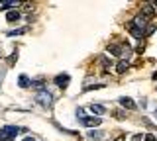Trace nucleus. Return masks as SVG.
Here are the masks:
<instances>
[{
    "instance_id": "7",
    "label": "nucleus",
    "mask_w": 157,
    "mask_h": 141,
    "mask_svg": "<svg viewBox=\"0 0 157 141\" xmlns=\"http://www.w3.org/2000/svg\"><path fill=\"white\" fill-rule=\"evenodd\" d=\"M141 16H144L145 20L153 18V16H155V10H153V6H151V4H145V6H144V14H141Z\"/></svg>"
},
{
    "instance_id": "21",
    "label": "nucleus",
    "mask_w": 157,
    "mask_h": 141,
    "mask_svg": "<svg viewBox=\"0 0 157 141\" xmlns=\"http://www.w3.org/2000/svg\"><path fill=\"white\" fill-rule=\"evenodd\" d=\"M155 118H157V110H155Z\"/></svg>"
},
{
    "instance_id": "6",
    "label": "nucleus",
    "mask_w": 157,
    "mask_h": 141,
    "mask_svg": "<svg viewBox=\"0 0 157 141\" xmlns=\"http://www.w3.org/2000/svg\"><path fill=\"white\" fill-rule=\"evenodd\" d=\"M120 104L124 106V110H134L136 108V102L132 100V98H128V96H122V98H120Z\"/></svg>"
},
{
    "instance_id": "5",
    "label": "nucleus",
    "mask_w": 157,
    "mask_h": 141,
    "mask_svg": "<svg viewBox=\"0 0 157 141\" xmlns=\"http://www.w3.org/2000/svg\"><path fill=\"white\" fill-rule=\"evenodd\" d=\"M69 80H71V79H69V75H57L55 76V84L59 86V88H67Z\"/></svg>"
},
{
    "instance_id": "13",
    "label": "nucleus",
    "mask_w": 157,
    "mask_h": 141,
    "mask_svg": "<svg viewBox=\"0 0 157 141\" xmlns=\"http://www.w3.org/2000/svg\"><path fill=\"white\" fill-rule=\"evenodd\" d=\"M102 137V131H90V133H88V139H94V141H98Z\"/></svg>"
},
{
    "instance_id": "16",
    "label": "nucleus",
    "mask_w": 157,
    "mask_h": 141,
    "mask_svg": "<svg viewBox=\"0 0 157 141\" xmlns=\"http://www.w3.org/2000/svg\"><path fill=\"white\" fill-rule=\"evenodd\" d=\"M141 139H144V135H140V133H136L134 137H132V141H141Z\"/></svg>"
},
{
    "instance_id": "20",
    "label": "nucleus",
    "mask_w": 157,
    "mask_h": 141,
    "mask_svg": "<svg viewBox=\"0 0 157 141\" xmlns=\"http://www.w3.org/2000/svg\"><path fill=\"white\" fill-rule=\"evenodd\" d=\"M114 141H124V137H116V139H114Z\"/></svg>"
},
{
    "instance_id": "3",
    "label": "nucleus",
    "mask_w": 157,
    "mask_h": 141,
    "mask_svg": "<svg viewBox=\"0 0 157 141\" xmlns=\"http://www.w3.org/2000/svg\"><path fill=\"white\" fill-rule=\"evenodd\" d=\"M126 30L130 32V33H132V35H134V37H137V39H141V37L145 35V33L141 32L140 28H136V26H134V24H132V22H128V24H126Z\"/></svg>"
},
{
    "instance_id": "2",
    "label": "nucleus",
    "mask_w": 157,
    "mask_h": 141,
    "mask_svg": "<svg viewBox=\"0 0 157 141\" xmlns=\"http://www.w3.org/2000/svg\"><path fill=\"white\" fill-rule=\"evenodd\" d=\"M36 100H37L39 104L43 106V108H49V106L53 104V96L49 94V90H37V94H36Z\"/></svg>"
},
{
    "instance_id": "1",
    "label": "nucleus",
    "mask_w": 157,
    "mask_h": 141,
    "mask_svg": "<svg viewBox=\"0 0 157 141\" xmlns=\"http://www.w3.org/2000/svg\"><path fill=\"white\" fill-rule=\"evenodd\" d=\"M20 128L18 125H4L2 129H0V141H14L18 135Z\"/></svg>"
},
{
    "instance_id": "18",
    "label": "nucleus",
    "mask_w": 157,
    "mask_h": 141,
    "mask_svg": "<svg viewBox=\"0 0 157 141\" xmlns=\"http://www.w3.org/2000/svg\"><path fill=\"white\" fill-rule=\"evenodd\" d=\"M151 6H153V10H155V16H157V2H153Z\"/></svg>"
},
{
    "instance_id": "15",
    "label": "nucleus",
    "mask_w": 157,
    "mask_h": 141,
    "mask_svg": "<svg viewBox=\"0 0 157 141\" xmlns=\"http://www.w3.org/2000/svg\"><path fill=\"white\" fill-rule=\"evenodd\" d=\"M136 51H137V53H144V51H145V45H144V43H140V45L136 47Z\"/></svg>"
},
{
    "instance_id": "9",
    "label": "nucleus",
    "mask_w": 157,
    "mask_h": 141,
    "mask_svg": "<svg viewBox=\"0 0 157 141\" xmlns=\"http://www.w3.org/2000/svg\"><path fill=\"white\" fill-rule=\"evenodd\" d=\"M18 84H20V88H28V86H32V80H29L26 75H20Z\"/></svg>"
},
{
    "instance_id": "14",
    "label": "nucleus",
    "mask_w": 157,
    "mask_h": 141,
    "mask_svg": "<svg viewBox=\"0 0 157 141\" xmlns=\"http://www.w3.org/2000/svg\"><path fill=\"white\" fill-rule=\"evenodd\" d=\"M144 141H157V137L153 133H147V135H144Z\"/></svg>"
},
{
    "instance_id": "12",
    "label": "nucleus",
    "mask_w": 157,
    "mask_h": 141,
    "mask_svg": "<svg viewBox=\"0 0 157 141\" xmlns=\"http://www.w3.org/2000/svg\"><path fill=\"white\" fill-rule=\"evenodd\" d=\"M18 2H0V10H6V8H16Z\"/></svg>"
},
{
    "instance_id": "4",
    "label": "nucleus",
    "mask_w": 157,
    "mask_h": 141,
    "mask_svg": "<svg viewBox=\"0 0 157 141\" xmlns=\"http://www.w3.org/2000/svg\"><path fill=\"white\" fill-rule=\"evenodd\" d=\"M82 125H86V128H98V125L102 124L100 118H81Z\"/></svg>"
},
{
    "instance_id": "10",
    "label": "nucleus",
    "mask_w": 157,
    "mask_h": 141,
    "mask_svg": "<svg viewBox=\"0 0 157 141\" xmlns=\"http://www.w3.org/2000/svg\"><path fill=\"white\" fill-rule=\"evenodd\" d=\"M6 20H8L10 24H12V22H18V20H20V12H18V10H10V12L6 14Z\"/></svg>"
},
{
    "instance_id": "17",
    "label": "nucleus",
    "mask_w": 157,
    "mask_h": 141,
    "mask_svg": "<svg viewBox=\"0 0 157 141\" xmlns=\"http://www.w3.org/2000/svg\"><path fill=\"white\" fill-rule=\"evenodd\" d=\"M16 57H18L16 53H14V55H10V59H8V61H10V65H14V61H16Z\"/></svg>"
},
{
    "instance_id": "8",
    "label": "nucleus",
    "mask_w": 157,
    "mask_h": 141,
    "mask_svg": "<svg viewBox=\"0 0 157 141\" xmlns=\"http://www.w3.org/2000/svg\"><path fill=\"white\" fill-rule=\"evenodd\" d=\"M90 112H92V114L102 116V114H106V108L102 104H90Z\"/></svg>"
},
{
    "instance_id": "19",
    "label": "nucleus",
    "mask_w": 157,
    "mask_h": 141,
    "mask_svg": "<svg viewBox=\"0 0 157 141\" xmlns=\"http://www.w3.org/2000/svg\"><path fill=\"white\" fill-rule=\"evenodd\" d=\"M22 141H36L33 137H26V139H22Z\"/></svg>"
},
{
    "instance_id": "11",
    "label": "nucleus",
    "mask_w": 157,
    "mask_h": 141,
    "mask_svg": "<svg viewBox=\"0 0 157 141\" xmlns=\"http://www.w3.org/2000/svg\"><path fill=\"white\" fill-rule=\"evenodd\" d=\"M116 71H118V75H124V72L128 71V63H126V61H120V63H118V69H116Z\"/></svg>"
}]
</instances>
